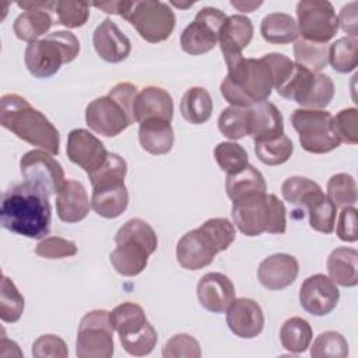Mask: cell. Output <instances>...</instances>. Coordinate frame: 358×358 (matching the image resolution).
Masks as SVG:
<instances>
[{
  "label": "cell",
  "mask_w": 358,
  "mask_h": 358,
  "mask_svg": "<svg viewBox=\"0 0 358 358\" xmlns=\"http://www.w3.org/2000/svg\"><path fill=\"white\" fill-rule=\"evenodd\" d=\"M228 73L220 85L221 95L232 106L249 108L267 101L275 87V70L270 53L260 59L242 55L225 57Z\"/></svg>",
  "instance_id": "6da1fadb"
},
{
  "label": "cell",
  "mask_w": 358,
  "mask_h": 358,
  "mask_svg": "<svg viewBox=\"0 0 358 358\" xmlns=\"http://www.w3.org/2000/svg\"><path fill=\"white\" fill-rule=\"evenodd\" d=\"M0 221L10 232L31 239L46 238L52 222L49 196L28 182L14 185L3 194Z\"/></svg>",
  "instance_id": "7a4b0ae2"
},
{
  "label": "cell",
  "mask_w": 358,
  "mask_h": 358,
  "mask_svg": "<svg viewBox=\"0 0 358 358\" xmlns=\"http://www.w3.org/2000/svg\"><path fill=\"white\" fill-rule=\"evenodd\" d=\"M0 124L18 138L53 155L59 154L60 134L53 123L25 98L6 94L0 99Z\"/></svg>",
  "instance_id": "3957f363"
},
{
  "label": "cell",
  "mask_w": 358,
  "mask_h": 358,
  "mask_svg": "<svg viewBox=\"0 0 358 358\" xmlns=\"http://www.w3.org/2000/svg\"><path fill=\"white\" fill-rule=\"evenodd\" d=\"M116 248L109 255V262L116 273L124 277L140 274L150 255L157 250L158 238L154 228L141 218H130L115 235Z\"/></svg>",
  "instance_id": "277c9868"
},
{
  "label": "cell",
  "mask_w": 358,
  "mask_h": 358,
  "mask_svg": "<svg viewBox=\"0 0 358 358\" xmlns=\"http://www.w3.org/2000/svg\"><path fill=\"white\" fill-rule=\"evenodd\" d=\"M138 94L130 83H119L108 95L98 96L85 108V123L96 134L115 137L133 124V103Z\"/></svg>",
  "instance_id": "5b68a950"
},
{
  "label": "cell",
  "mask_w": 358,
  "mask_h": 358,
  "mask_svg": "<svg viewBox=\"0 0 358 358\" xmlns=\"http://www.w3.org/2000/svg\"><path fill=\"white\" fill-rule=\"evenodd\" d=\"M127 162L115 152H109L105 164L88 175L92 185L91 208L102 218H116L129 206V192L124 185Z\"/></svg>",
  "instance_id": "8992f818"
},
{
  "label": "cell",
  "mask_w": 358,
  "mask_h": 358,
  "mask_svg": "<svg viewBox=\"0 0 358 358\" xmlns=\"http://www.w3.org/2000/svg\"><path fill=\"white\" fill-rule=\"evenodd\" d=\"M80 53V42L73 32L55 31L25 48V66L36 78L55 76L62 64L71 63Z\"/></svg>",
  "instance_id": "52a82bcc"
},
{
  "label": "cell",
  "mask_w": 358,
  "mask_h": 358,
  "mask_svg": "<svg viewBox=\"0 0 358 358\" xmlns=\"http://www.w3.org/2000/svg\"><path fill=\"white\" fill-rule=\"evenodd\" d=\"M278 95L306 109H324L334 96L333 80L294 63L289 77L275 90Z\"/></svg>",
  "instance_id": "ba28073f"
},
{
  "label": "cell",
  "mask_w": 358,
  "mask_h": 358,
  "mask_svg": "<svg viewBox=\"0 0 358 358\" xmlns=\"http://www.w3.org/2000/svg\"><path fill=\"white\" fill-rule=\"evenodd\" d=\"M120 17L129 21L140 36L150 43L166 41L176 24L172 8L164 1L155 0H124Z\"/></svg>",
  "instance_id": "9c48e42d"
},
{
  "label": "cell",
  "mask_w": 358,
  "mask_h": 358,
  "mask_svg": "<svg viewBox=\"0 0 358 358\" xmlns=\"http://www.w3.org/2000/svg\"><path fill=\"white\" fill-rule=\"evenodd\" d=\"M291 124L296 130L301 147L312 154H326L340 145L331 130V113L324 109H295Z\"/></svg>",
  "instance_id": "30bf717a"
},
{
  "label": "cell",
  "mask_w": 358,
  "mask_h": 358,
  "mask_svg": "<svg viewBox=\"0 0 358 358\" xmlns=\"http://www.w3.org/2000/svg\"><path fill=\"white\" fill-rule=\"evenodd\" d=\"M115 351L113 327L109 312L95 309L87 312L78 324L76 354L78 358H110Z\"/></svg>",
  "instance_id": "8fae6325"
},
{
  "label": "cell",
  "mask_w": 358,
  "mask_h": 358,
  "mask_svg": "<svg viewBox=\"0 0 358 358\" xmlns=\"http://www.w3.org/2000/svg\"><path fill=\"white\" fill-rule=\"evenodd\" d=\"M298 31L302 39L326 43L338 31L337 14L327 0H302L296 4Z\"/></svg>",
  "instance_id": "7c38bea8"
},
{
  "label": "cell",
  "mask_w": 358,
  "mask_h": 358,
  "mask_svg": "<svg viewBox=\"0 0 358 358\" xmlns=\"http://www.w3.org/2000/svg\"><path fill=\"white\" fill-rule=\"evenodd\" d=\"M227 15L215 7H203L197 11L180 35V48L192 56H199L213 50L218 42V34Z\"/></svg>",
  "instance_id": "4fadbf2b"
},
{
  "label": "cell",
  "mask_w": 358,
  "mask_h": 358,
  "mask_svg": "<svg viewBox=\"0 0 358 358\" xmlns=\"http://www.w3.org/2000/svg\"><path fill=\"white\" fill-rule=\"evenodd\" d=\"M53 154L45 150H31L20 159V172L24 182H28L48 196L57 194L64 185V171Z\"/></svg>",
  "instance_id": "5bb4252c"
},
{
  "label": "cell",
  "mask_w": 358,
  "mask_h": 358,
  "mask_svg": "<svg viewBox=\"0 0 358 358\" xmlns=\"http://www.w3.org/2000/svg\"><path fill=\"white\" fill-rule=\"evenodd\" d=\"M231 215L236 228L246 236L267 232L271 222V194L253 193L232 201Z\"/></svg>",
  "instance_id": "9a60e30c"
},
{
  "label": "cell",
  "mask_w": 358,
  "mask_h": 358,
  "mask_svg": "<svg viewBox=\"0 0 358 358\" xmlns=\"http://www.w3.org/2000/svg\"><path fill=\"white\" fill-rule=\"evenodd\" d=\"M340 291L336 282L324 274L308 277L299 288L301 306L313 316L329 315L338 303Z\"/></svg>",
  "instance_id": "2e32d148"
},
{
  "label": "cell",
  "mask_w": 358,
  "mask_h": 358,
  "mask_svg": "<svg viewBox=\"0 0 358 358\" xmlns=\"http://www.w3.org/2000/svg\"><path fill=\"white\" fill-rule=\"evenodd\" d=\"M66 152L69 159L83 168L87 175L98 171L109 155L103 143L85 129H74L69 133Z\"/></svg>",
  "instance_id": "e0dca14e"
},
{
  "label": "cell",
  "mask_w": 358,
  "mask_h": 358,
  "mask_svg": "<svg viewBox=\"0 0 358 358\" xmlns=\"http://www.w3.org/2000/svg\"><path fill=\"white\" fill-rule=\"evenodd\" d=\"M217 253V246L200 228L186 232L176 243V260L186 270L207 267L213 263Z\"/></svg>",
  "instance_id": "ac0fdd59"
},
{
  "label": "cell",
  "mask_w": 358,
  "mask_h": 358,
  "mask_svg": "<svg viewBox=\"0 0 358 358\" xmlns=\"http://www.w3.org/2000/svg\"><path fill=\"white\" fill-rule=\"evenodd\" d=\"M227 324L241 338H255L264 327L262 306L250 298H238L227 309Z\"/></svg>",
  "instance_id": "d6986e66"
},
{
  "label": "cell",
  "mask_w": 358,
  "mask_h": 358,
  "mask_svg": "<svg viewBox=\"0 0 358 358\" xmlns=\"http://www.w3.org/2000/svg\"><path fill=\"white\" fill-rule=\"evenodd\" d=\"M299 273L298 260L288 253H274L263 259L257 268L260 284L268 291H280L296 280Z\"/></svg>",
  "instance_id": "ffe728a7"
},
{
  "label": "cell",
  "mask_w": 358,
  "mask_h": 358,
  "mask_svg": "<svg viewBox=\"0 0 358 358\" xmlns=\"http://www.w3.org/2000/svg\"><path fill=\"white\" fill-rule=\"evenodd\" d=\"M200 305L213 313H224L235 301V287L222 273H207L197 282Z\"/></svg>",
  "instance_id": "44dd1931"
},
{
  "label": "cell",
  "mask_w": 358,
  "mask_h": 358,
  "mask_svg": "<svg viewBox=\"0 0 358 358\" xmlns=\"http://www.w3.org/2000/svg\"><path fill=\"white\" fill-rule=\"evenodd\" d=\"M92 45L98 56L108 63H120L131 52L130 39L110 18H105L95 28Z\"/></svg>",
  "instance_id": "7402d4cb"
},
{
  "label": "cell",
  "mask_w": 358,
  "mask_h": 358,
  "mask_svg": "<svg viewBox=\"0 0 358 358\" xmlns=\"http://www.w3.org/2000/svg\"><path fill=\"white\" fill-rule=\"evenodd\" d=\"M133 115L137 123L148 119H162L171 122L173 117V101L171 94L155 85H148L138 91L133 103Z\"/></svg>",
  "instance_id": "603a6c76"
},
{
  "label": "cell",
  "mask_w": 358,
  "mask_h": 358,
  "mask_svg": "<svg viewBox=\"0 0 358 358\" xmlns=\"http://www.w3.org/2000/svg\"><path fill=\"white\" fill-rule=\"evenodd\" d=\"M91 208V200L84 185L78 180L69 179L56 194L57 217L69 224L83 221Z\"/></svg>",
  "instance_id": "cb8c5ba5"
},
{
  "label": "cell",
  "mask_w": 358,
  "mask_h": 358,
  "mask_svg": "<svg viewBox=\"0 0 358 358\" xmlns=\"http://www.w3.org/2000/svg\"><path fill=\"white\" fill-rule=\"evenodd\" d=\"M284 134L282 115L277 106L263 101L249 106V134L255 143L268 141Z\"/></svg>",
  "instance_id": "d4e9b609"
},
{
  "label": "cell",
  "mask_w": 358,
  "mask_h": 358,
  "mask_svg": "<svg viewBox=\"0 0 358 358\" xmlns=\"http://www.w3.org/2000/svg\"><path fill=\"white\" fill-rule=\"evenodd\" d=\"M253 38V24L242 14L227 17L218 34V43L224 57L242 55V50Z\"/></svg>",
  "instance_id": "484cf974"
},
{
  "label": "cell",
  "mask_w": 358,
  "mask_h": 358,
  "mask_svg": "<svg viewBox=\"0 0 358 358\" xmlns=\"http://www.w3.org/2000/svg\"><path fill=\"white\" fill-rule=\"evenodd\" d=\"M138 141L144 151L152 155L168 154L175 141L171 122L162 119H148L140 123Z\"/></svg>",
  "instance_id": "4316f807"
},
{
  "label": "cell",
  "mask_w": 358,
  "mask_h": 358,
  "mask_svg": "<svg viewBox=\"0 0 358 358\" xmlns=\"http://www.w3.org/2000/svg\"><path fill=\"white\" fill-rule=\"evenodd\" d=\"M327 271L336 284L347 288L355 287L358 284V252L347 246L336 248L327 257Z\"/></svg>",
  "instance_id": "83f0119b"
},
{
  "label": "cell",
  "mask_w": 358,
  "mask_h": 358,
  "mask_svg": "<svg viewBox=\"0 0 358 358\" xmlns=\"http://www.w3.org/2000/svg\"><path fill=\"white\" fill-rule=\"evenodd\" d=\"M260 34L268 43L287 45L298 39L299 31L296 21L285 13H270L260 24Z\"/></svg>",
  "instance_id": "f1b7e54d"
},
{
  "label": "cell",
  "mask_w": 358,
  "mask_h": 358,
  "mask_svg": "<svg viewBox=\"0 0 358 358\" xmlns=\"http://www.w3.org/2000/svg\"><path fill=\"white\" fill-rule=\"evenodd\" d=\"M109 322L119 338L141 331L150 322L145 317L144 309L134 302H123L109 312Z\"/></svg>",
  "instance_id": "f546056e"
},
{
  "label": "cell",
  "mask_w": 358,
  "mask_h": 358,
  "mask_svg": "<svg viewBox=\"0 0 358 358\" xmlns=\"http://www.w3.org/2000/svg\"><path fill=\"white\" fill-rule=\"evenodd\" d=\"M225 190L228 197L232 201H235L248 194L266 193L267 185L262 172L249 164L242 171L232 175H227Z\"/></svg>",
  "instance_id": "4dcf8cb0"
},
{
  "label": "cell",
  "mask_w": 358,
  "mask_h": 358,
  "mask_svg": "<svg viewBox=\"0 0 358 358\" xmlns=\"http://www.w3.org/2000/svg\"><path fill=\"white\" fill-rule=\"evenodd\" d=\"M180 113L192 124L206 123L213 113V99L210 92L203 87L186 90L180 99Z\"/></svg>",
  "instance_id": "1f68e13d"
},
{
  "label": "cell",
  "mask_w": 358,
  "mask_h": 358,
  "mask_svg": "<svg viewBox=\"0 0 358 358\" xmlns=\"http://www.w3.org/2000/svg\"><path fill=\"white\" fill-rule=\"evenodd\" d=\"M313 333L309 322L299 316L287 319L280 329L281 345L292 354L305 352L310 345Z\"/></svg>",
  "instance_id": "d6a6232c"
},
{
  "label": "cell",
  "mask_w": 358,
  "mask_h": 358,
  "mask_svg": "<svg viewBox=\"0 0 358 358\" xmlns=\"http://www.w3.org/2000/svg\"><path fill=\"white\" fill-rule=\"evenodd\" d=\"M52 24L53 20L48 11L32 10L20 14L13 24V29L18 39L31 43L45 35L50 29Z\"/></svg>",
  "instance_id": "836d02e7"
},
{
  "label": "cell",
  "mask_w": 358,
  "mask_h": 358,
  "mask_svg": "<svg viewBox=\"0 0 358 358\" xmlns=\"http://www.w3.org/2000/svg\"><path fill=\"white\" fill-rule=\"evenodd\" d=\"M322 193V187L316 182L303 176H291L281 185V194L284 200L305 210Z\"/></svg>",
  "instance_id": "e575fe53"
},
{
  "label": "cell",
  "mask_w": 358,
  "mask_h": 358,
  "mask_svg": "<svg viewBox=\"0 0 358 358\" xmlns=\"http://www.w3.org/2000/svg\"><path fill=\"white\" fill-rule=\"evenodd\" d=\"M294 57L296 64L313 73H320L329 63V46L326 43H315L301 38L294 43Z\"/></svg>",
  "instance_id": "d590c367"
},
{
  "label": "cell",
  "mask_w": 358,
  "mask_h": 358,
  "mask_svg": "<svg viewBox=\"0 0 358 358\" xmlns=\"http://www.w3.org/2000/svg\"><path fill=\"white\" fill-rule=\"evenodd\" d=\"M358 38L343 36L329 46V63L337 73H350L358 64Z\"/></svg>",
  "instance_id": "8d00e7d4"
},
{
  "label": "cell",
  "mask_w": 358,
  "mask_h": 358,
  "mask_svg": "<svg viewBox=\"0 0 358 358\" xmlns=\"http://www.w3.org/2000/svg\"><path fill=\"white\" fill-rule=\"evenodd\" d=\"M294 152V144L291 138L285 134H281L277 138L268 141H256L255 154L260 162L264 165L275 166L287 162Z\"/></svg>",
  "instance_id": "74e56055"
},
{
  "label": "cell",
  "mask_w": 358,
  "mask_h": 358,
  "mask_svg": "<svg viewBox=\"0 0 358 358\" xmlns=\"http://www.w3.org/2000/svg\"><path fill=\"white\" fill-rule=\"evenodd\" d=\"M218 129L229 140H239L249 134V108L228 106L218 116Z\"/></svg>",
  "instance_id": "f35d334b"
},
{
  "label": "cell",
  "mask_w": 358,
  "mask_h": 358,
  "mask_svg": "<svg viewBox=\"0 0 358 358\" xmlns=\"http://www.w3.org/2000/svg\"><path fill=\"white\" fill-rule=\"evenodd\" d=\"M214 158L227 175L236 173L249 165L246 150L235 141H222L214 148Z\"/></svg>",
  "instance_id": "ab89813d"
},
{
  "label": "cell",
  "mask_w": 358,
  "mask_h": 358,
  "mask_svg": "<svg viewBox=\"0 0 358 358\" xmlns=\"http://www.w3.org/2000/svg\"><path fill=\"white\" fill-rule=\"evenodd\" d=\"M306 211L309 214L310 228L322 234H331L334 231L337 207L327 199L324 193L315 199L306 207Z\"/></svg>",
  "instance_id": "60d3db41"
},
{
  "label": "cell",
  "mask_w": 358,
  "mask_h": 358,
  "mask_svg": "<svg viewBox=\"0 0 358 358\" xmlns=\"http://www.w3.org/2000/svg\"><path fill=\"white\" fill-rule=\"evenodd\" d=\"M310 347L313 358H345L348 357V343L343 334L334 330L320 333Z\"/></svg>",
  "instance_id": "b9f144b4"
},
{
  "label": "cell",
  "mask_w": 358,
  "mask_h": 358,
  "mask_svg": "<svg viewBox=\"0 0 358 358\" xmlns=\"http://www.w3.org/2000/svg\"><path fill=\"white\" fill-rule=\"evenodd\" d=\"M24 312V296L15 284L7 277L1 278L0 291V317L4 323H15Z\"/></svg>",
  "instance_id": "7bdbcfd3"
},
{
  "label": "cell",
  "mask_w": 358,
  "mask_h": 358,
  "mask_svg": "<svg viewBox=\"0 0 358 358\" xmlns=\"http://www.w3.org/2000/svg\"><path fill=\"white\" fill-rule=\"evenodd\" d=\"M327 199L336 207H348L357 203V183L348 173H336L327 182Z\"/></svg>",
  "instance_id": "ee69618b"
},
{
  "label": "cell",
  "mask_w": 358,
  "mask_h": 358,
  "mask_svg": "<svg viewBox=\"0 0 358 358\" xmlns=\"http://www.w3.org/2000/svg\"><path fill=\"white\" fill-rule=\"evenodd\" d=\"M331 130L340 143H358V110L355 108L341 109L331 116Z\"/></svg>",
  "instance_id": "f6af8a7d"
},
{
  "label": "cell",
  "mask_w": 358,
  "mask_h": 358,
  "mask_svg": "<svg viewBox=\"0 0 358 358\" xmlns=\"http://www.w3.org/2000/svg\"><path fill=\"white\" fill-rule=\"evenodd\" d=\"M199 228L210 236V239L217 246L218 252L227 250L236 236L235 227L228 218H208Z\"/></svg>",
  "instance_id": "bcb514c9"
},
{
  "label": "cell",
  "mask_w": 358,
  "mask_h": 358,
  "mask_svg": "<svg viewBox=\"0 0 358 358\" xmlns=\"http://www.w3.org/2000/svg\"><path fill=\"white\" fill-rule=\"evenodd\" d=\"M55 11L62 25L67 28L83 27L90 17V4L83 1H56Z\"/></svg>",
  "instance_id": "7dc6e473"
},
{
  "label": "cell",
  "mask_w": 358,
  "mask_h": 358,
  "mask_svg": "<svg viewBox=\"0 0 358 358\" xmlns=\"http://www.w3.org/2000/svg\"><path fill=\"white\" fill-rule=\"evenodd\" d=\"M164 358H200L201 348L199 341L190 334L180 333L172 336L164 345L162 350Z\"/></svg>",
  "instance_id": "c3c4849f"
},
{
  "label": "cell",
  "mask_w": 358,
  "mask_h": 358,
  "mask_svg": "<svg viewBox=\"0 0 358 358\" xmlns=\"http://www.w3.org/2000/svg\"><path fill=\"white\" fill-rule=\"evenodd\" d=\"M119 340L126 352L134 357H144L154 350L158 336L155 329L151 324H148L141 331L127 337H120Z\"/></svg>",
  "instance_id": "681fc988"
},
{
  "label": "cell",
  "mask_w": 358,
  "mask_h": 358,
  "mask_svg": "<svg viewBox=\"0 0 358 358\" xmlns=\"http://www.w3.org/2000/svg\"><path fill=\"white\" fill-rule=\"evenodd\" d=\"M35 253L45 259H64L77 253V245L60 236H46L38 242Z\"/></svg>",
  "instance_id": "f907efd6"
},
{
  "label": "cell",
  "mask_w": 358,
  "mask_h": 358,
  "mask_svg": "<svg viewBox=\"0 0 358 358\" xmlns=\"http://www.w3.org/2000/svg\"><path fill=\"white\" fill-rule=\"evenodd\" d=\"M32 357L35 358H67L69 350L63 338L55 334H43L32 344Z\"/></svg>",
  "instance_id": "816d5d0a"
},
{
  "label": "cell",
  "mask_w": 358,
  "mask_h": 358,
  "mask_svg": "<svg viewBox=\"0 0 358 358\" xmlns=\"http://www.w3.org/2000/svg\"><path fill=\"white\" fill-rule=\"evenodd\" d=\"M337 236L344 242H355L358 239L357 208L352 206L343 207L336 228Z\"/></svg>",
  "instance_id": "f5cc1de1"
},
{
  "label": "cell",
  "mask_w": 358,
  "mask_h": 358,
  "mask_svg": "<svg viewBox=\"0 0 358 358\" xmlns=\"http://www.w3.org/2000/svg\"><path fill=\"white\" fill-rule=\"evenodd\" d=\"M357 7H358V3L357 1H351V3L345 4L341 8L340 14L337 15L338 25L347 34V36H351V38H357L358 36V14H357Z\"/></svg>",
  "instance_id": "db71d44e"
},
{
  "label": "cell",
  "mask_w": 358,
  "mask_h": 358,
  "mask_svg": "<svg viewBox=\"0 0 358 358\" xmlns=\"http://www.w3.org/2000/svg\"><path fill=\"white\" fill-rule=\"evenodd\" d=\"M285 213L284 203L275 194H271V222L267 229L268 234H284L287 231Z\"/></svg>",
  "instance_id": "11a10c76"
},
{
  "label": "cell",
  "mask_w": 358,
  "mask_h": 358,
  "mask_svg": "<svg viewBox=\"0 0 358 358\" xmlns=\"http://www.w3.org/2000/svg\"><path fill=\"white\" fill-rule=\"evenodd\" d=\"M17 6L25 11L32 10H45V11H55L56 1H18Z\"/></svg>",
  "instance_id": "9f6ffc18"
},
{
  "label": "cell",
  "mask_w": 358,
  "mask_h": 358,
  "mask_svg": "<svg viewBox=\"0 0 358 358\" xmlns=\"http://www.w3.org/2000/svg\"><path fill=\"white\" fill-rule=\"evenodd\" d=\"M231 4L238 8L239 11H243V13H250L253 11L255 8H257L259 6L263 4V1H231Z\"/></svg>",
  "instance_id": "6f0895ef"
}]
</instances>
